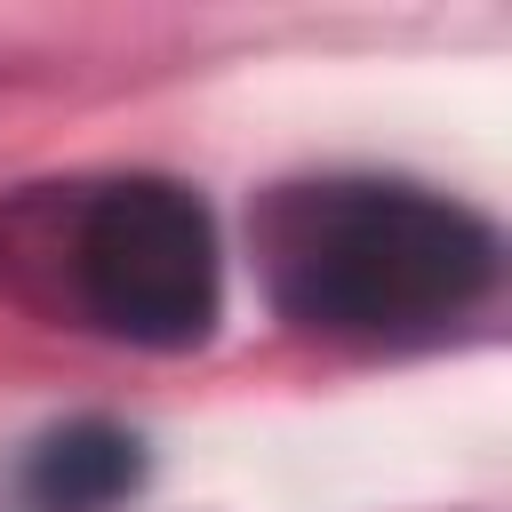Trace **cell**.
Returning a JSON list of instances; mask_svg holds the SVG:
<instances>
[{"instance_id": "obj_3", "label": "cell", "mask_w": 512, "mask_h": 512, "mask_svg": "<svg viewBox=\"0 0 512 512\" xmlns=\"http://www.w3.org/2000/svg\"><path fill=\"white\" fill-rule=\"evenodd\" d=\"M136 480H144V448L120 424H64L24 464L32 512H112Z\"/></svg>"}, {"instance_id": "obj_2", "label": "cell", "mask_w": 512, "mask_h": 512, "mask_svg": "<svg viewBox=\"0 0 512 512\" xmlns=\"http://www.w3.org/2000/svg\"><path fill=\"white\" fill-rule=\"evenodd\" d=\"M72 280H80V304H88V320L104 336L184 352V344H200L216 328V296H224L216 224L168 176L104 184L80 208Z\"/></svg>"}, {"instance_id": "obj_1", "label": "cell", "mask_w": 512, "mask_h": 512, "mask_svg": "<svg viewBox=\"0 0 512 512\" xmlns=\"http://www.w3.org/2000/svg\"><path fill=\"white\" fill-rule=\"evenodd\" d=\"M272 304L328 336H424L496 280V232L416 184H288L264 208Z\"/></svg>"}]
</instances>
